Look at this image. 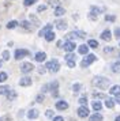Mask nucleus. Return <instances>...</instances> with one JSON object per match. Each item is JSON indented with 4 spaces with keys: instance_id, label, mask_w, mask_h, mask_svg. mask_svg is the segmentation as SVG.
<instances>
[{
    "instance_id": "nucleus-1",
    "label": "nucleus",
    "mask_w": 120,
    "mask_h": 121,
    "mask_svg": "<svg viewBox=\"0 0 120 121\" xmlns=\"http://www.w3.org/2000/svg\"><path fill=\"white\" fill-rule=\"evenodd\" d=\"M92 84L94 87L100 88V90H105V88L109 87L111 80H109L108 78H104V76H96V78H93Z\"/></svg>"
},
{
    "instance_id": "nucleus-44",
    "label": "nucleus",
    "mask_w": 120,
    "mask_h": 121,
    "mask_svg": "<svg viewBox=\"0 0 120 121\" xmlns=\"http://www.w3.org/2000/svg\"><path fill=\"white\" fill-rule=\"evenodd\" d=\"M46 8H48V6H45V4H41V6H38L37 11H38V12H42V11H45Z\"/></svg>"
},
{
    "instance_id": "nucleus-48",
    "label": "nucleus",
    "mask_w": 120,
    "mask_h": 121,
    "mask_svg": "<svg viewBox=\"0 0 120 121\" xmlns=\"http://www.w3.org/2000/svg\"><path fill=\"white\" fill-rule=\"evenodd\" d=\"M52 121H64V118L61 116H55L53 118H52Z\"/></svg>"
},
{
    "instance_id": "nucleus-37",
    "label": "nucleus",
    "mask_w": 120,
    "mask_h": 121,
    "mask_svg": "<svg viewBox=\"0 0 120 121\" xmlns=\"http://www.w3.org/2000/svg\"><path fill=\"white\" fill-rule=\"evenodd\" d=\"M49 6H52V7H55V8H56V7H59V4H60V1L59 0H49V3H48Z\"/></svg>"
},
{
    "instance_id": "nucleus-54",
    "label": "nucleus",
    "mask_w": 120,
    "mask_h": 121,
    "mask_svg": "<svg viewBox=\"0 0 120 121\" xmlns=\"http://www.w3.org/2000/svg\"><path fill=\"white\" fill-rule=\"evenodd\" d=\"M119 46H120V44H119Z\"/></svg>"
},
{
    "instance_id": "nucleus-41",
    "label": "nucleus",
    "mask_w": 120,
    "mask_h": 121,
    "mask_svg": "<svg viewBox=\"0 0 120 121\" xmlns=\"http://www.w3.org/2000/svg\"><path fill=\"white\" fill-rule=\"evenodd\" d=\"M37 71H38V73H45L46 72V68H45V65H40L37 68Z\"/></svg>"
},
{
    "instance_id": "nucleus-6",
    "label": "nucleus",
    "mask_w": 120,
    "mask_h": 121,
    "mask_svg": "<svg viewBox=\"0 0 120 121\" xmlns=\"http://www.w3.org/2000/svg\"><path fill=\"white\" fill-rule=\"evenodd\" d=\"M89 114H90V110H89L87 106L81 105V106L78 108V116H79L81 118H86V117H89Z\"/></svg>"
},
{
    "instance_id": "nucleus-55",
    "label": "nucleus",
    "mask_w": 120,
    "mask_h": 121,
    "mask_svg": "<svg viewBox=\"0 0 120 121\" xmlns=\"http://www.w3.org/2000/svg\"><path fill=\"white\" fill-rule=\"evenodd\" d=\"M119 57H120V55H119Z\"/></svg>"
},
{
    "instance_id": "nucleus-3",
    "label": "nucleus",
    "mask_w": 120,
    "mask_h": 121,
    "mask_svg": "<svg viewBox=\"0 0 120 121\" xmlns=\"http://www.w3.org/2000/svg\"><path fill=\"white\" fill-rule=\"evenodd\" d=\"M97 60V57H96V55H93V53H87L86 56H85V59L81 61V67L82 68H87V67L90 65V64H93L94 61Z\"/></svg>"
},
{
    "instance_id": "nucleus-5",
    "label": "nucleus",
    "mask_w": 120,
    "mask_h": 121,
    "mask_svg": "<svg viewBox=\"0 0 120 121\" xmlns=\"http://www.w3.org/2000/svg\"><path fill=\"white\" fill-rule=\"evenodd\" d=\"M49 91L52 93V95L55 98L59 95V82L57 80H53L52 83H49Z\"/></svg>"
},
{
    "instance_id": "nucleus-32",
    "label": "nucleus",
    "mask_w": 120,
    "mask_h": 121,
    "mask_svg": "<svg viewBox=\"0 0 120 121\" xmlns=\"http://www.w3.org/2000/svg\"><path fill=\"white\" fill-rule=\"evenodd\" d=\"M90 12H92V14H94V15H100V14H101V10H100V8H98V7H96V6H92L90 7Z\"/></svg>"
},
{
    "instance_id": "nucleus-53",
    "label": "nucleus",
    "mask_w": 120,
    "mask_h": 121,
    "mask_svg": "<svg viewBox=\"0 0 120 121\" xmlns=\"http://www.w3.org/2000/svg\"><path fill=\"white\" fill-rule=\"evenodd\" d=\"M3 67V60H0V68Z\"/></svg>"
},
{
    "instance_id": "nucleus-14",
    "label": "nucleus",
    "mask_w": 120,
    "mask_h": 121,
    "mask_svg": "<svg viewBox=\"0 0 120 121\" xmlns=\"http://www.w3.org/2000/svg\"><path fill=\"white\" fill-rule=\"evenodd\" d=\"M101 39H104V41H111L112 39V33H111V30H104L102 33H101Z\"/></svg>"
},
{
    "instance_id": "nucleus-46",
    "label": "nucleus",
    "mask_w": 120,
    "mask_h": 121,
    "mask_svg": "<svg viewBox=\"0 0 120 121\" xmlns=\"http://www.w3.org/2000/svg\"><path fill=\"white\" fill-rule=\"evenodd\" d=\"M115 37L120 39V27H116V29H115Z\"/></svg>"
},
{
    "instance_id": "nucleus-42",
    "label": "nucleus",
    "mask_w": 120,
    "mask_h": 121,
    "mask_svg": "<svg viewBox=\"0 0 120 121\" xmlns=\"http://www.w3.org/2000/svg\"><path fill=\"white\" fill-rule=\"evenodd\" d=\"M41 91H42V94L48 93V91H49V83H46V84H44V86H42V88H41Z\"/></svg>"
},
{
    "instance_id": "nucleus-9",
    "label": "nucleus",
    "mask_w": 120,
    "mask_h": 121,
    "mask_svg": "<svg viewBox=\"0 0 120 121\" xmlns=\"http://www.w3.org/2000/svg\"><path fill=\"white\" fill-rule=\"evenodd\" d=\"M32 83H33V80L30 76H23L19 80V86H22V87H29V86H32Z\"/></svg>"
},
{
    "instance_id": "nucleus-45",
    "label": "nucleus",
    "mask_w": 120,
    "mask_h": 121,
    "mask_svg": "<svg viewBox=\"0 0 120 121\" xmlns=\"http://www.w3.org/2000/svg\"><path fill=\"white\" fill-rule=\"evenodd\" d=\"M67 65L70 67V68H74L75 67V60H68L67 61Z\"/></svg>"
},
{
    "instance_id": "nucleus-49",
    "label": "nucleus",
    "mask_w": 120,
    "mask_h": 121,
    "mask_svg": "<svg viewBox=\"0 0 120 121\" xmlns=\"http://www.w3.org/2000/svg\"><path fill=\"white\" fill-rule=\"evenodd\" d=\"M115 97H116V98L113 99L115 104H119V105H120V94H119V95H115Z\"/></svg>"
},
{
    "instance_id": "nucleus-27",
    "label": "nucleus",
    "mask_w": 120,
    "mask_h": 121,
    "mask_svg": "<svg viewBox=\"0 0 120 121\" xmlns=\"http://www.w3.org/2000/svg\"><path fill=\"white\" fill-rule=\"evenodd\" d=\"M30 21H32V23L34 25V26H40L41 25V22H40V19H38L34 14H30Z\"/></svg>"
},
{
    "instance_id": "nucleus-7",
    "label": "nucleus",
    "mask_w": 120,
    "mask_h": 121,
    "mask_svg": "<svg viewBox=\"0 0 120 121\" xmlns=\"http://www.w3.org/2000/svg\"><path fill=\"white\" fill-rule=\"evenodd\" d=\"M76 48V44L74 41H70V39H67L64 44H63V49L68 53V52H74V49Z\"/></svg>"
},
{
    "instance_id": "nucleus-10",
    "label": "nucleus",
    "mask_w": 120,
    "mask_h": 121,
    "mask_svg": "<svg viewBox=\"0 0 120 121\" xmlns=\"http://www.w3.org/2000/svg\"><path fill=\"white\" fill-rule=\"evenodd\" d=\"M26 116H27L29 120H36V118H38V116H40V112L37 109H30V110H27Z\"/></svg>"
},
{
    "instance_id": "nucleus-40",
    "label": "nucleus",
    "mask_w": 120,
    "mask_h": 121,
    "mask_svg": "<svg viewBox=\"0 0 120 121\" xmlns=\"http://www.w3.org/2000/svg\"><path fill=\"white\" fill-rule=\"evenodd\" d=\"M105 21L106 22H115L116 21V17L115 15H105Z\"/></svg>"
},
{
    "instance_id": "nucleus-2",
    "label": "nucleus",
    "mask_w": 120,
    "mask_h": 121,
    "mask_svg": "<svg viewBox=\"0 0 120 121\" xmlns=\"http://www.w3.org/2000/svg\"><path fill=\"white\" fill-rule=\"evenodd\" d=\"M45 68H46V71L52 72V73H56V72L60 69V63L56 60V59H53V60H49L48 63H46Z\"/></svg>"
},
{
    "instance_id": "nucleus-43",
    "label": "nucleus",
    "mask_w": 120,
    "mask_h": 121,
    "mask_svg": "<svg viewBox=\"0 0 120 121\" xmlns=\"http://www.w3.org/2000/svg\"><path fill=\"white\" fill-rule=\"evenodd\" d=\"M79 104L83 105V106H86V104H87V98H86V97H81V98H79Z\"/></svg>"
},
{
    "instance_id": "nucleus-34",
    "label": "nucleus",
    "mask_w": 120,
    "mask_h": 121,
    "mask_svg": "<svg viewBox=\"0 0 120 121\" xmlns=\"http://www.w3.org/2000/svg\"><path fill=\"white\" fill-rule=\"evenodd\" d=\"M76 59V56L72 53V52H68L67 55H65V61H68V60H75Z\"/></svg>"
},
{
    "instance_id": "nucleus-8",
    "label": "nucleus",
    "mask_w": 120,
    "mask_h": 121,
    "mask_svg": "<svg viewBox=\"0 0 120 121\" xmlns=\"http://www.w3.org/2000/svg\"><path fill=\"white\" fill-rule=\"evenodd\" d=\"M34 69V67H33L32 63H23L21 65V72L22 73H29V72H32Z\"/></svg>"
},
{
    "instance_id": "nucleus-22",
    "label": "nucleus",
    "mask_w": 120,
    "mask_h": 121,
    "mask_svg": "<svg viewBox=\"0 0 120 121\" xmlns=\"http://www.w3.org/2000/svg\"><path fill=\"white\" fill-rule=\"evenodd\" d=\"M111 69L115 73H120V61H115L113 64H112V67H111Z\"/></svg>"
},
{
    "instance_id": "nucleus-39",
    "label": "nucleus",
    "mask_w": 120,
    "mask_h": 121,
    "mask_svg": "<svg viewBox=\"0 0 120 121\" xmlns=\"http://www.w3.org/2000/svg\"><path fill=\"white\" fill-rule=\"evenodd\" d=\"M10 60V52L8 50H3V61Z\"/></svg>"
},
{
    "instance_id": "nucleus-31",
    "label": "nucleus",
    "mask_w": 120,
    "mask_h": 121,
    "mask_svg": "<svg viewBox=\"0 0 120 121\" xmlns=\"http://www.w3.org/2000/svg\"><path fill=\"white\" fill-rule=\"evenodd\" d=\"M82 90V83H74L72 84V91L74 93H79Z\"/></svg>"
},
{
    "instance_id": "nucleus-28",
    "label": "nucleus",
    "mask_w": 120,
    "mask_h": 121,
    "mask_svg": "<svg viewBox=\"0 0 120 121\" xmlns=\"http://www.w3.org/2000/svg\"><path fill=\"white\" fill-rule=\"evenodd\" d=\"M87 46H89V48H93V49H97L98 41H96V39H89V41H87Z\"/></svg>"
},
{
    "instance_id": "nucleus-51",
    "label": "nucleus",
    "mask_w": 120,
    "mask_h": 121,
    "mask_svg": "<svg viewBox=\"0 0 120 121\" xmlns=\"http://www.w3.org/2000/svg\"><path fill=\"white\" fill-rule=\"evenodd\" d=\"M57 48H63V42L61 41H57Z\"/></svg>"
},
{
    "instance_id": "nucleus-24",
    "label": "nucleus",
    "mask_w": 120,
    "mask_h": 121,
    "mask_svg": "<svg viewBox=\"0 0 120 121\" xmlns=\"http://www.w3.org/2000/svg\"><path fill=\"white\" fill-rule=\"evenodd\" d=\"M93 98H96V99H106L108 97L105 95L104 93H98V91H94L93 93Z\"/></svg>"
},
{
    "instance_id": "nucleus-12",
    "label": "nucleus",
    "mask_w": 120,
    "mask_h": 121,
    "mask_svg": "<svg viewBox=\"0 0 120 121\" xmlns=\"http://www.w3.org/2000/svg\"><path fill=\"white\" fill-rule=\"evenodd\" d=\"M55 26H56L57 30H65L67 29V22H65L64 19H57L55 22Z\"/></svg>"
},
{
    "instance_id": "nucleus-25",
    "label": "nucleus",
    "mask_w": 120,
    "mask_h": 121,
    "mask_svg": "<svg viewBox=\"0 0 120 121\" xmlns=\"http://www.w3.org/2000/svg\"><path fill=\"white\" fill-rule=\"evenodd\" d=\"M10 90H11L10 86H7V84H1V86H0V95H5Z\"/></svg>"
},
{
    "instance_id": "nucleus-50",
    "label": "nucleus",
    "mask_w": 120,
    "mask_h": 121,
    "mask_svg": "<svg viewBox=\"0 0 120 121\" xmlns=\"http://www.w3.org/2000/svg\"><path fill=\"white\" fill-rule=\"evenodd\" d=\"M104 52H105V53H111V52H113V48H105Z\"/></svg>"
},
{
    "instance_id": "nucleus-36",
    "label": "nucleus",
    "mask_w": 120,
    "mask_h": 121,
    "mask_svg": "<svg viewBox=\"0 0 120 121\" xmlns=\"http://www.w3.org/2000/svg\"><path fill=\"white\" fill-rule=\"evenodd\" d=\"M45 117H48V118H53L55 117V112L53 110H51V109H48L46 112H45Z\"/></svg>"
},
{
    "instance_id": "nucleus-29",
    "label": "nucleus",
    "mask_w": 120,
    "mask_h": 121,
    "mask_svg": "<svg viewBox=\"0 0 120 121\" xmlns=\"http://www.w3.org/2000/svg\"><path fill=\"white\" fill-rule=\"evenodd\" d=\"M44 37H45V39H46L48 42H51V41H53V39H55V33L51 30V31H48V33L45 34Z\"/></svg>"
},
{
    "instance_id": "nucleus-19",
    "label": "nucleus",
    "mask_w": 120,
    "mask_h": 121,
    "mask_svg": "<svg viewBox=\"0 0 120 121\" xmlns=\"http://www.w3.org/2000/svg\"><path fill=\"white\" fill-rule=\"evenodd\" d=\"M104 117L101 113H94V114H92L90 117H89V121H102Z\"/></svg>"
},
{
    "instance_id": "nucleus-20",
    "label": "nucleus",
    "mask_w": 120,
    "mask_h": 121,
    "mask_svg": "<svg viewBox=\"0 0 120 121\" xmlns=\"http://www.w3.org/2000/svg\"><path fill=\"white\" fill-rule=\"evenodd\" d=\"M53 14H55V17H57V18H59V17H63V15H64V14H65V10H64V8H63V7H56V8H55V12H53Z\"/></svg>"
},
{
    "instance_id": "nucleus-52",
    "label": "nucleus",
    "mask_w": 120,
    "mask_h": 121,
    "mask_svg": "<svg viewBox=\"0 0 120 121\" xmlns=\"http://www.w3.org/2000/svg\"><path fill=\"white\" fill-rule=\"evenodd\" d=\"M115 121H120V116H116V118H115Z\"/></svg>"
},
{
    "instance_id": "nucleus-16",
    "label": "nucleus",
    "mask_w": 120,
    "mask_h": 121,
    "mask_svg": "<svg viewBox=\"0 0 120 121\" xmlns=\"http://www.w3.org/2000/svg\"><path fill=\"white\" fill-rule=\"evenodd\" d=\"M5 97H7V99H8V101H14V99L18 98V93H16L15 90H10L8 93L5 94Z\"/></svg>"
},
{
    "instance_id": "nucleus-47",
    "label": "nucleus",
    "mask_w": 120,
    "mask_h": 121,
    "mask_svg": "<svg viewBox=\"0 0 120 121\" xmlns=\"http://www.w3.org/2000/svg\"><path fill=\"white\" fill-rule=\"evenodd\" d=\"M0 121H11V116H8V114L3 116V117L0 118Z\"/></svg>"
},
{
    "instance_id": "nucleus-33",
    "label": "nucleus",
    "mask_w": 120,
    "mask_h": 121,
    "mask_svg": "<svg viewBox=\"0 0 120 121\" xmlns=\"http://www.w3.org/2000/svg\"><path fill=\"white\" fill-rule=\"evenodd\" d=\"M7 79H8V73L4 72V71H1L0 72V83H4Z\"/></svg>"
},
{
    "instance_id": "nucleus-23",
    "label": "nucleus",
    "mask_w": 120,
    "mask_h": 121,
    "mask_svg": "<svg viewBox=\"0 0 120 121\" xmlns=\"http://www.w3.org/2000/svg\"><path fill=\"white\" fill-rule=\"evenodd\" d=\"M18 26H19V22L15 21V19H14V21H10V22L5 25V27L7 29H15V27H18Z\"/></svg>"
},
{
    "instance_id": "nucleus-30",
    "label": "nucleus",
    "mask_w": 120,
    "mask_h": 121,
    "mask_svg": "<svg viewBox=\"0 0 120 121\" xmlns=\"http://www.w3.org/2000/svg\"><path fill=\"white\" fill-rule=\"evenodd\" d=\"M19 26L23 27V29H26V30H30V29H32L30 22H27V21H22V22H19Z\"/></svg>"
},
{
    "instance_id": "nucleus-4",
    "label": "nucleus",
    "mask_w": 120,
    "mask_h": 121,
    "mask_svg": "<svg viewBox=\"0 0 120 121\" xmlns=\"http://www.w3.org/2000/svg\"><path fill=\"white\" fill-rule=\"evenodd\" d=\"M26 56H30V52L27 49H16L15 53H14V59H15V60H22V59H25Z\"/></svg>"
},
{
    "instance_id": "nucleus-15",
    "label": "nucleus",
    "mask_w": 120,
    "mask_h": 121,
    "mask_svg": "<svg viewBox=\"0 0 120 121\" xmlns=\"http://www.w3.org/2000/svg\"><path fill=\"white\" fill-rule=\"evenodd\" d=\"M92 108H93V110H96V113H98L100 110L102 109V104H101L100 101L96 99V101H93V102H92Z\"/></svg>"
},
{
    "instance_id": "nucleus-11",
    "label": "nucleus",
    "mask_w": 120,
    "mask_h": 121,
    "mask_svg": "<svg viewBox=\"0 0 120 121\" xmlns=\"http://www.w3.org/2000/svg\"><path fill=\"white\" fill-rule=\"evenodd\" d=\"M33 57H34V60L37 61V63H42V61L46 60V53L45 52H37Z\"/></svg>"
},
{
    "instance_id": "nucleus-26",
    "label": "nucleus",
    "mask_w": 120,
    "mask_h": 121,
    "mask_svg": "<svg viewBox=\"0 0 120 121\" xmlns=\"http://www.w3.org/2000/svg\"><path fill=\"white\" fill-rule=\"evenodd\" d=\"M105 106H106L108 109H113L115 108V101L112 98H106L105 99Z\"/></svg>"
},
{
    "instance_id": "nucleus-21",
    "label": "nucleus",
    "mask_w": 120,
    "mask_h": 121,
    "mask_svg": "<svg viewBox=\"0 0 120 121\" xmlns=\"http://www.w3.org/2000/svg\"><path fill=\"white\" fill-rule=\"evenodd\" d=\"M78 52H79V55H87L89 53V46L87 45H79V48H78Z\"/></svg>"
},
{
    "instance_id": "nucleus-17",
    "label": "nucleus",
    "mask_w": 120,
    "mask_h": 121,
    "mask_svg": "<svg viewBox=\"0 0 120 121\" xmlns=\"http://www.w3.org/2000/svg\"><path fill=\"white\" fill-rule=\"evenodd\" d=\"M51 30H52V25H46V26H44V27L40 30V33H38V37H44V35L48 33V31H51Z\"/></svg>"
},
{
    "instance_id": "nucleus-35",
    "label": "nucleus",
    "mask_w": 120,
    "mask_h": 121,
    "mask_svg": "<svg viewBox=\"0 0 120 121\" xmlns=\"http://www.w3.org/2000/svg\"><path fill=\"white\" fill-rule=\"evenodd\" d=\"M44 99H45V95H44V94L41 93V94H38L37 97H36V102H38V104H42Z\"/></svg>"
},
{
    "instance_id": "nucleus-13",
    "label": "nucleus",
    "mask_w": 120,
    "mask_h": 121,
    "mask_svg": "<svg viewBox=\"0 0 120 121\" xmlns=\"http://www.w3.org/2000/svg\"><path fill=\"white\" fill-rule=\"evenodd\" d=\"M55 106H56V109H57V110H67V109H68V104H67L65 101H63V99L57 101Z\"/></svg>"
},
{
    "instance_id": "nucleus-18",
    "label": "nucleus",
    "mask_w": 120,
    "mask_h": 121,
    "mask_svg": "<svg viewBox=\"0 0 120 121\" xmlns=\"http://www.w3.org/2000/svg\"><path fill=\"white\" fill-rule=\"evenodd\" d=\"M109 94H111V95H119L120 94V86L119 84H115V86H112V87L109 88Z\"/></svg>"
},
{
    "instance_id": "nucleus-38",
    "label": "nucleus",
    "mask_w": 120,
    "mask_h": 121,
    "mask_svg": "<svg viewBox=\"0 0 120 121\" xmlns=\"http://www.w3.org/2000/svg\"><path fill=\"white\" fill-rule=\"evenodd\" d=\"M36 1H37V0H25V1H23V6L25 7H30V6H33Z\"/></svg>"
}]
</instances>
